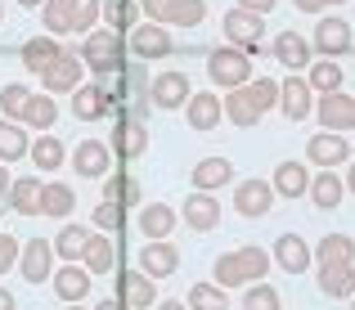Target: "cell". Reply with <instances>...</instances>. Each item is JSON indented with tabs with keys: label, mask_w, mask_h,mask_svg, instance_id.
<instances>
[{
	"label": "cell",
	"mask_w": 355,
	"mask_h": 310,
	"mask_svg": "<svg viewBox=\"0 0 355 310\" xmlns=\"http://www.w3.org/2000/svg\"><path fill=\"white\" fill-rule=\"evenodd\" d=\"M193 189H202V193H211V189H220V184H230L234 180V162L230 157H202V162H193Z\"/></svg>",
	"instance_id": "18"
},
{
	"label": "cell",
	"mask_w": 355,
	"mask_h": 310,
	"mask_svg": "<svg viewBox=\"0 0 355 310\" xmlns=\"http://www.w3.org/2000/svg\"><path fill=\"white\" fill-rule=\"evenodd\" d=\"M315 257H320V266H355V239L351 234H324Z\"/></svg>",
	"instance_id": "26"
},
{
	"label": "cell",
	"mask_w": 355,
	"mask_h": 310,
	"mask_svg": "<svg viewBox=\"0 0 355 310\" xmlns=\"http://www.w3.org/2000/svg\"><path fill=\"white\" fill-rule=\"evenodd\" d=\"M59 54H63V45L54 41V36H32V41L23 45V68L27 72H45Z\"/></svg>",
	"instance_id": "29"
},
{
	"label": "cell",
	"mask_w": 355,
	"mask_h": 310,
	"mask_svg": "<svg viewBox=\"0 0 355 310\" xmlns=\"http://www.w3.org/2000/svg\"><path fill=\"white\" fill-rule=\"evenodd\" d=\"M0 18H5V5H0Z\"/></svg>",
	"instance_id": "63"
},
{
	"label": "cell",
	"mask_w": 355,
	"mask_h": 310,
	"mask_svg": "<svg viewBox=\"0 0 355 310\" xmlns=\"http://www.w3.org/2000/svg\"><path fill=\"white\" fill-rule=\"evenodd\" d=\"M41 189H45L41 180L23 175V180H14V184H9V193H5V198H9V207H14L18 216H41Z\"/></svg>",
	"instance_id": "27"
},
{
	"label": "cell",
	"mask_w": 355,
	"mask_h": 310,
	"mask_svg": "<svg viewBox=\"0 0 355 310\" xmlns=\"http://www.w3.org/2000/svg\"><path fill=\"white\" fill-rule=\"evenodd\" d=\"M306 86L320 90V95H329V90H342V68H338V59L311 63V68H306Z\"/></svg>",
	"instance_id": "36"
},
{
	"label": "cell",
	"mask_w": 355,
	"mask_h": 310,
	"mask_svg": "<svg viewBox=\"0 0 355 310\" xmlns=\"http://www.w3.org/2000/svg\"><path fill=\"white\" fill-rule=\"evenodd\" d=\"M157 310H189V306H184V302H162Z\"/></svg>",
	"instance_id": "57"
},
{
	"label": "cell",
	"mask_w": 355,
	"mask_h": 310,
	"mask_svg": "<svg viewBox=\"0 0 355 310\" xmlns=\"http://www.w3.org/2000/svg\"><path fill=\"white\" fill-rule=\"evenodd\" d=\"M270 189L284 193V198H297V193L311 189V171H306L302 162H279V171H275V180H270Z\"/></svg>",
	"instance_id": "30"
},
{
	"label": "cell",
	"mask_w": 355,
	"mask_h": 310,
	"mask_svg": "<svg viewBox=\"0 0 355 310\" xmlns=\"http://www.w3.org/2000/svg\"><path fill=\"white\" fill-rule=\"evenodd\" d=\"M220 108H225V117L234 121V126H257V121H261L257 103H252L248 95H243V86H239V90H230V95H225V103H220Z\"/></svg>",
	"instance_id": "39"
},
{
	"label": "cell",
	"mask_w": 355,
	"mask_h": 310,
	"mask_svg": "<svg viewBox=\"0 0 355 310\" xmlns=\"http://www.w3.org/2000/svg\"><path fill=\"white\" fill-rule=\"evenodd\" d=\"M239 9H248V14H270V9H275V0H239Z\"/></svg>",
	"instance_id": "52"
},
{
	"label": "cell",
	"mask_w": 355,
	"mask_h": 310,
	"mask_svg": "<svg viewBox=\"0 0 355 310\" xmlns=\"http://www.w3.org/2000/svg\"><path fill=\"white\" fill-rule=\"evenodd\" d=\"M27 153H32V162L41 166V171H59L63 157H68V153H63V144H59L54 135H41L36 144H27Z\"/></svg>",
	"instance_id": "40"
},
{
	"label": "cell",
	"mask_w": 355,
	"mask_h": 310,
	"mask_svg": "<svg viewBox=\"0 0 355 310\" xmlns=\"http://www.w3.org/2000/svg\"><path fill=\"white\" fill-rule=\"evenodd\" d=\"M148 103L153 108H180V103H189V77L184 72H162L157 81H148Z\"/></svg>",
	"instance_id": "11"
},
{
	"label": "cell",
	"mask_w": 355,
	"mask_h": 310,
	"mask_svg": "<svg viewBox=\"0 0 355 310\" xmlns=\"http://www.w3.org/2000/svg\"><path fill=\"white\" fill-rule=\"evenodd\" d=\"M18 252H23V243H18L14 234H0V275H5L9 266H18Z\"/></svg>",
	"instance_id": "50"
},
{
	"label": "cell",
	"mask_w": 355,
	"mask_h": 310,
	"mask_svg": "<svg viewBox=\"0 0 355 310\" xmlns=\"http://www.w3.org/2000/svg\"><path fill=\"white\" fill-rule=\"evenodd\" d=\"M347 189L355 193V157H351V171H347Z\"/></svg>",
	"instance_id": "58"
},
{
	"label": "cell",
	"mask_w": 355,
	"mask_h": 310,
	"mask_svg": "<svg viewBox=\"0 0 355 310\" xmlns=\"http://www.w3.org/2000/svg\"><path fill=\"white\" fill-rule=\"evenodd\" d=\"M113 148H117V157H144L148 153V126L144 121H135V117H121L117 126H113Z\"/></svg>",
	"instance_id": "15"
},
{
	"label": "cell",
	"mask_w": 355,
	"mask_h": 310,
	"mask_svg": "<svg viewBox=\"0 0 355 310\" xmlns=\"http://www.w3.org/2000/svg\"><path fill=\"white\" fill-rule=\"evenodd\" d=\"M306 157H311L315 166H324V171H333L338 162H347L355 153H351V144H347L342 130H320V135H311V144H306Z\"/></svg>",
	"instance_id": "5"
},
{
	"label": "cell",
	"mask_w": 355,
	"mask_h": 310,
	"mask_svg": "<svg viewBox=\"0 0 355 310\" xmlns=\"http://www.w3.org/2000/svg\"><path fill=\"white\" fill-rule=\"evenodd\" d=\"M243 95H248L252 103H257V112H266V108H275L279 103V81H270V77H257V86H243Z\"/></svg>",
	"instance_id": "47"
},
{
	"label": "cell",
	"mask_w": 355,
	"mask_h": 310,
	"mask_svg": "<svg viewBox=\"0 0 355 310\" xmlns=\"http://www.w3.org/2000/svg\"><path fill=\"white\" fill-rule=\"evenodd\" d=\"M207 18V5L202 0H166L162 27H198Z\"/></svg>",
	"instance_id": "33"
},
{
	"label": "cell",
	"mask_w": 355,
	"mask_h": 310,
	"mask_svg": "<svg viewBox=\"0 0 355 310\" xmlns=\"http://www.w3.org/2000/svg\"><path fill=\"white\" fill-rule=\"evenodd\" d=\"M184 225H189V230H198V234H207V230H216L220 225V203L211 198V193H189V198H184Z\"/></svg>",
	"instance_id": "17"
},
{
	"label": "cell",
	"mask_w": 355,
	"mask_h": 310,
	"mask_svg": "<svg viewBox=\"0 0 355 310\" xmlns=\"http://www.w3.org/2000/svg\"><path fill=\"white\" fill-rule=\"evenodd\" d=\"M54 293H59V302L68 306H81L90 297V270L81 266V261H68V266L54 270Z\"/></svg>",
	"instance_id": "8"
},
{
	"label": "cell",
	"mask_w": 355,
	"mask_h": 310,
	"mask_svg": "<svg viewBox=\"0 0 355 310\" xmlns=\"http://www.w3.org/2000/svg\"><path fill=\"white\" fill-rule=\"evenodd\" d=\"M189 310H230L225 288H216V284H193L189 288Z\"/></svg>",
	"instance_id": "43"
},
{
	"label": "cell",
	"mask_w": 355,
	"mask_h": 310,
	"mask_svg": "<svg viewBox=\"0 0 355 310\" xmlns=\"http://www.w3.org/2000/svg\"><path fill=\"white\" fill-rule=\"evenodd\" d=\"M63 310H86V306H63Z\"/></svg>",
	"instance_id": "62"
},
{
	"label": "cell",
	"mask_w": 355,
	"mask_h": 310,
	"mask_svg": "<svg viewBox=\"0 0 355 310\" xmlns=\"http://www.w3.org/2000/svg\"><path fill=\"white\" fill-rule=\"evenodd\" d=\"M41 18H45V27H50L54 36H59V32H72V5H68V0H45V5H41Z\"/></svg>",
	"instance_id": "45"
},
{
	"label": "cell",
	"mask_w": 355,
	"mask_h": 310,
	"mask_svg": "<svg viewBox=\"0 0 355 310\" xmlns=\"http://www.w3.org/2000/svg\"><path fill=\"white\" fill-rule=\"evenodd\" d=\"M275 59L284 63L288 72H302V68H311V63H315L311 59V45H306L297 32H279L275 36Z\"/></svg>",
	"instance_id": "22"
},
{
	"label": "cell",
	"mask_w": 355,
	"mask_h": 310,
	"mask_svg": "<svg viewBox=\"0 0 355 310\" xmlns=\"http://www.w3.org/2000/svg\"><path fill=\"white\" fill-rule=\"evenodd\" d=\"M121 225H126V207H117V203H99V207H95V230L117 234Z\"/></svg>",
	"instance_id": "48"
},
{
	"label": "cell",
	"mask_w": 355,
	"mask_h": 310,
	"mask_svg": "<svg viewBox=\"0 0 355 310\" xmlns=\"http://www.w3.org/2000/svg\"><path fill=\"white\" fill-rule=\"evenodd\" d=\"M81 266H86L90 275H113V266H117V243H113V234H90L86 252H81Z\"/></svg>",
	"instance_id": "20"
},
{
	"label": "cell",
	"mask_w": 355,
	"mask_h": 310,
	"mask_svg": "<svg viewBox=\"0 0 355 310\" xmlns=\"http://www.w3.org/2000/svg\"><path fill=\"white\" fill-rule=\"evenodd\" d=\"M0 157L14 162V157H27V130L18 121H5L0 117Z\"/></svg>",
	"instance_id": "42"
},
{
	"label": "cell",
	"mask_w": 355,
	"mask_h": 310,
	"mask_svg": "<svg viewBox=\"0 0 355 310\" xmlns=\"http://www.w3.org/2000/svg\"><path fill=\"white\" fill-rule=\"evenodd\" d=\"M315 50L324 54V59H338V54L351 50V23L338 14L320 18V27H315Z\"/></svg>",
	"instance_id": "10"
},
{
	"label": "cell",
	"mask_w": 355,
	"mask_h": 310,
	"mask_svg": "<svg viewBox=\"0 0 355 310\" xmlns=\"http://www.w3.org/2000/svg\"><path fill=\"white\" fill-rule=\"evenodd\" d=\"M135 266H139V275H148V279H166V275H175V266H180V252H175L166 239H153V243L139 248Z\"/></svg>",
	"instance_id": "7"
},
{
	"label": "cell",
	"mask_w": 355,
	"mask_h": 310,
	"mask_svg": "<svg viewBox=\"0 0 355 310\" xmlns=\"http://www.w3.org/2000/svg\"><path fill=\"white\" fill-rule=\"evenodd\" d=\"M9 184H14V180H9V171H5V166H0V198H5V193H9Z\"/></svg>",
	"instance_id": "55"
},
{
	"label": "cell",
	"mask_w": 355,
	"mask_h": 310,
	"mask_svg": "<svg viewBox=\"0 0 355 310\" xmlns=\"http://www.w3.org/2000/svg\"><path fill=\"white\" fill-rule=\"evenodd\" d=\"M68 5H72V32H95L104 0H68Z\"/></svg>",
	"instance_id": "46"
},
{
	"label": "cell",
	"mask_w": 355,
	"mask_h": 310,
	"mask_svg": "<svg viewBox=\"0 0 355 310\" xmlns=\"http://www.w3.org/2000/svg\"><path fill=\"white\" fill-rule=\"evenodd\" d=\"M279 108H284V117L288 121H306L311 117V108H315V99H311V86H306V77H288V81H279Z\"/></svg>",
	"instance_id": "12"
},
{
	"label": "cell",
	"mask_w": 355,
	"mask_h": 310,
	"mask_svg": "<svg viewBox=\"0 0 355 310\" xmlns=\"http://www.w3.org/2000/svg\"><path fill=\"white\" fill-rule=\"evenodd\" d=\"M297 9H302V14H324L329 5H324V0H297Z\"/></svg>",
	"instance_id": "53"
},
{
	"label": "cell",
	"mask_w": 355,
	"mask_h": 310,
	"mask_svg": "<svg viewBox=\"0 0 355 310\" xmlns=\"http://www.w3.org/2000/svg\"><path fill=\"white\" fill-rule=\"evenodd\" d=\"M54 117H59V103L54 95H32L23 103V112H18V126H36V130H50Z\"/></svg>",
	"instance_id": "31"
},
{
	"label": "cell",
	"mask_w": 355,
	"mask_h": 310,
	"mask_svg": "<svg viewBox=\"0 0 355 310\" xmlns=\"http://www.w3.org/2000/svg\"><path fill=\"white\" fill-rule=\"evenodd\" d=\"M207 77L216 81V86H230V90L248 86V81H252V59H248V50H211V54H207Z\"/></svg>",
	"instance_id": "3"
},
{
	"label": "cell",
	"mask_w": 355,
	"mask_h": 310,
	"mask_svg": "<svg viewBox=\"0 0 355 310\" xmlns=\"http://www.w3.org/2000/svg\"><path fill=\"white\" fill-rule=\"evenodd\" d=\"M270 270V257L261 248H239V252H225L216 261V288H248V284H261Z\"/></svg>",
	"instance_id": "1"
},
{
	"label": "cell",
	"mask_w": 355,
	"mask_h": 310,
	"mask_svg": "<svg viewBox=\"0 0 355 310\" xmlns=\"http://www.w3.org/2000/svg\"><path fill=\"white\" fill-rule=\"evenodd\" d=\"M324 5H347V0H324Z\"/></svg>",
	"instance_id": "61"
},
{
	"label": "cell",
	"mask_w": 355,
	"mask_h": 310,
	"mask_svg": "<svg viewBox=\"0 0 355 310\" xmlns=\"http://www.w3.org/2000/svg\"><path fill=\"white\" fill-rule=\"evenodd\" d=\"M234 207L243 216H266L270 207H275V189H270V180H243L239 193H234Z\"/></svg>",
	"instance_id": "21"
},
{
	"label": "cell",
	"mask_w": 355,
	"mask_h": 310,
	"mask_svg": "<svg viewBox=\"0 0 355 310\" xmlns=\"http://www.w3.org/2000/svg\"><path fill=\"white\" fill-rule=\"evenodd\" d=\"M351 130H355V95H351Z\"/></svg>",
	"instance_id": "60"
},
{
	"label": "cell",
	"mask_w": 355,
	"mask_h": 310,
	"mask_svg": "<svg viewBox=\"0 0 355 310\" xmlns=\"http://www.w3.org/2000/svg\"><path fill=\"white\" fill-rule=\"evenodd\" d=\"M81 72H86V63H81L77 54H68V50H63L59 59H54L50 68L41 72L45 95H63V90H77V86H81Z\"/></svg>",
	"instance_id": "6"
},
{
	"label": "cell",
	"mask_w": 355,
	"mask_h": 310,
	"mask_svg": "<svg viewBox=\"0 0 355 310\" xmlns=\"http://www.w3.org/2000/svg\"><path fill=\"white\" fill-rule=\"evenodd\" d=\"M243 310H284V297H279L270 284H248V293H243Z\"/></svg>",
	"instance_id": "44"
},
{
	"label": "cell",
	"mask_w": 355,
	"mask_h": 310,
	"mask_svg": "<svg viewBox=\"0 0 355 310\" xmlns=\"http://www.w3.org/2000/svg\"><path fill=\"white\" fill-rule=\"evenodd\" d=\"M351 310H355V302H351Z\"/></svg>",
	"instance_id": "64"
},
{
	"label": "cell",
	"mask_w": 355,
	"mask_h": 310,
	"mask_svg": "<svg viewBox=\"0 0 355 310\" xmlns=\"http://www.w3.org/2000/svg\"><path fill=\"white\" fill-rule=\"evenodd\" d=\"M72 112H77V121H99V117H108V95H104V86H86V81H81V86L72 90Z\"/></svg>",
	"instance_id": "23"
},
{
	"label": "cell",
	"mask_w": 355,
	"mask_h": 310,
	"mask_svg": "<svg viewBox=\"0 0 355 310\" xmlns=\"http://www.w3.org/2000/svg\"><path fill=\"white\" fill-rule=\"evenodd\" d=\"M18 5H23V9H41L45 0H18Z\"/></svg>",
	"instance_id": "59"
},
{
	"label": "cell",
	"mask_w": 355,
	"mask_h": 310,
	"mask_svg": "<svg viewBox=\"0 0 355 310\" xmlns=\"http://www.w3.org/2000/svg\"><path fill=\"white\" fill-rule=\"evenodd\" d=\"M139 9H144L153 23H162V14H166V0H139Z\"/></svg>",
	"instance_id": "51"
},
{
	"label": "cell",
	"mask_w": 355,
	"mask_h": 310,
	"mask_svg": "<svg viewBox=\"0 0 355 310\" xmlns=\"http://www.w3.org/2000/svg\"><path fill=\"white\" fill-rule=\"evenodd\" d=\"M220 27H225V36L234 41V50H257L261 36H266V23H261L257 14H248V9L225 14V18H220Z\"/></svg>",
	"instance_id": "9"
},
{
	"label": "cell",
	"mask_w": 355,
	"mask_h": 310,
	"mask_svg": "<svg viewBox=\"0 0 355 310\" xmlns=\"http://www.w3.org/2000/svg\"><path fill=\"white\" fill-rule=\"evenodd\" d=\"M27 99H32L27 86H5V90H0V112H5V121H18V112H23Z\"/></svg>",
	"instance_id": "49"
},
{
	"label": "cell",
	"mask_w": 355,
	"mask_h": 310,
	"mask_svg": "<svg viewBox=\"0 0 355 310\" xmlns=\"http://www.w3.org/2000/svg\"><path fill=\"white\" fill-rule=\"evenodd\" d=\"M72 207H77V193H72L68 184H45L41 189V216L63 221V216H72Z\"/></svg>",
	"instance_id": "34"
},
{
	"label": "cell",
	"mask_w": 355,
	"mask_h": 310,
	"mask_svg": "<svg viewBox=\"0 0 355 310\" xmlns=\"http://www.w3.org/2000/svg\"><path fill=\"white\" fill-rule=\"evenodd\" d=\"M95 310H130V306H121V302H113V297H108V302H99Z\"/></svg>",
	"instance_id": "56"
},
{
	"label": "cell",
	"mask_w": 355,
	"mask_h": 310,
	"mask_svg": "<svg viewBox=\"0 0 355 310\" xmlns=\"http://www.w3.org/2000/svg\"><path fill=\"white\" fill-rule=\"evenodd\" d=\"M126 50L135 54V59H166V54L175 50V41L162 23H135L126 32Z\"/></svg>",
	"instance_id": "4"
},
{
	"label": "cell",
	"mask_w": 355,
	"mask_h": 310,
	"mask_svg": "<svg viewBox=\"0 0 355 310\" xmlns=\"http://www.w3.org/2000/svg\"><path fill=\"white\" fill-rule=\"evenodd\" d=\"M342 193H347V184H342L333 171H324V175L311 180V198H315V207H324V212H333V207L342 203Z\"/></svg>",
	"instance_id": "38"
},
{
	"label": "cell",
	"mask_w": 355,
	"mask_h": 310,
	"mask_svg": "<svg viewBox=\"0 0 355 310\" xmlns=\"http://www.w3.org/2000/svg\"><path fill=\"white\" fill-rule=\"evenodd\" d=\"M50 266H54V248L45 239L23 243V252H18V270H23L27 284H45V279H50Z\"/></svg>",
	"instance_id": "13"
},
{
	"label": "cell",
	"mask_w": 355,
	"mask_h": 310,
	"mask_svg": "<svg viewBox=\"0 0 355 310\" xmlns=\"http://www.w3.org/2000/svg\"><path fill=\"white\" fill-rule=\"evenodd\" d=\"M220 99L216 95H207V90H202V95H189V103H184V117H189V126L193 130H211V126H220Z\"/></svg>",
	"instance_id": "24"
},
{
	"label": "cell",
	"mask_w": 355,
	"mask_h": 310,
	"mask_svg": "<svg viewBox=\"0 0 355 310\" xmlns=\"http://www.w3.org/2000/svg\"><path fill=\"white\" fill-rule=\"evenodd\" d=\"M90 243V230H81V225H68V230H59V239L50 243L54 252H59L63 261H81V252H86Z\"/></svg>",
	"instance_id": "41"
},
{
	"label": "cell",
	"mask_w": 355,
	"mask_h": 310,
	"mask_svg": "<svg viewBox=\"0 0 355 310\" xmlns=\"http://www.w3.org/2000/svg\"><path fill=\"white\" fill-rule=\"evenodd\" d=\"M139 230H144V239L153 243V239H166V234L175 230V207H166V203H148L144 212H139Z\"/></svg>",
	"instance_id": "28"
},
{
	"label": "cell",
	"mask_w": 355,
	"mask_h": 310,
	"mask_svg": "<svg viewBox=\"0 0 355 310\" xmlns=\"http://www.w3.org/2000/svg\"><path fill=\"white\" fill-rule=\"evenodd\" d=\"M117 302L130 306V310H144L148 302H157L153 279L139 275V270H121V275H117Z\"/></svg>",
	"instance_id": "14"
},
{
	"label": "cell",
	"mask_w": 355,
	"mask_h": 310,
	"mask_svg": "<svg viewBox=\"0 0 355 310\" xmlns=\"http://www.w3.org/2000/svg\"><path fill=\"white\" fill-rule=\"evenodd\" d=\"M81 63H86L90 72H95L99 81L113 77L117 68H126V45H121L117 32H86V50H81Z\"/></svg>",
	"instance_id": "2"
},
{
	"label": "cell",
	"mask_w": 355,
	"mask_h": 310,
	"mask_svg": "<svg viewBox=\"0 0 355 310\" xmlns=\"http://www.w3.org/2000/svg\"><path fill=\"white\" fill-rule=\"evenodd\" d=\"M324 297H355V266H320Z\"/></svg>",
	"instance_id": "32"
},
{
	"label": "cell",
	"mask_w": 355,
	"mask_h": 310,
	"mask_svg": "<svg viewBox=\"0 0 355 310\" xmlns=\"http://www.w3.org/2000/svg\"><path fill=\"white\" fill-rule=\"evenodd\" d=\"M315 112H320V121L329 130H351V95L347 90H329Z\"/></svg>",
	"instance_id": "25"
},
{
	"label": "cell",
	"mask_w": 355,
	"mask_h": 310,
	"mask_svg": "<svg viewBox=\"0 0 355 310\" xmlns=\"http://www.w3.org/2000/svg\"><path fill=\"white\" fill-rule=\"evenodd\" d=\"M108 144H99V139H81L77 153H72V166H77V175H86V180H99V175H108Z\"/></svg>",
	"instance_id": "19"
},
{
	"label": "cell",
	"mask_w": 355,
	"mask_h": 310,
	"mask_svg": "<svg viewBox=\"0 0 355 310\" xmlns=\"http://www.w3.org/2000/svg\"><path fill=\"white\" fill-rule=\"evenodd\" d=\"M275 266L288 270V275H302V270L311 266V243H306L302 234H279V243H275Z\"/></svg>",
	"instance_id": "16"
},
{
	"label": "cell",
	"mask_w": 355,
	"mask_h": 310,
	"mask_svg": "<svg viewBox=\"0 0 355 310\" xmlns=\"http://www.w3.org/2000/svg\"><path fill=\"white\" fill-rule=\"evenodd\" d=\"M18 302H14V293H9V288H0V310H14Z\"/></svg>",
	"instance_id": "54"
},
{
	"label": "cell",
	"mask_w": 355,
	"mask_h": 310,
	"mask_svg": "<svg viewBox=\"0 0 355 310\" xmlns=\"http://www.w3.org/2000/svg\"><path fill=\"white\" fill-rule=\"evenodd\" d=\"M135 0H104V9H99V18H104L108 23V32H130V27H135Z\"/></svg>",
	"instance_id": "37"
},
{
	"label": "cell",
	"mask_w": 355,
	"mask_h": 310,
	"mask_svg": "<svg viewBox=\"0 0 355 310\" xmlns=\"http://www.w3.org/2000/svg\"><path fill=\"white\" fill-rule=\"evenodd\" d=\"M139 180L135 175H126V171H117V175H108L104 180V203H117V207H135L139 203Z\"/></svg>",
	"instance_id": "35"
}]
</instances>
